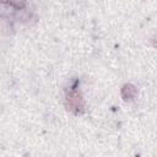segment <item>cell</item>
I'll list each match as a JSON object with an SVG mask.
<instances>
[{
    "instance_id": "obj_1",
    "label": "cell",
    "mask_w": 157,
    "mask_h": 157,
    "mask_svg": "<svg viewBox=\"0 0 157 157\" xmlns=\"http://www.w3.org/2000/svg\"><path fill=\"white\" fill-rule=\"evenodd\" d=\"M65 105L70 112H72L75 114H81L85 112L86 104H85V99L82 98L81 93L78 91L72 90V91L67 92V94H66Z\"/></svg>"
},
{
    "instance_id": "obj_2",
    "label": "cell",
    "mask_w": 157,
    "mask_h": 157,
    "mask_svg": "<svg viewBox=\"0 0 157 157\" xmlns=\"http://www.w3.org/2000/svg\"><path fill=\"white\" fill-rule=\"evenodd\" d=\"M120 93H121V97H123L125 101L132 99V98L135 97V94H136V88H135V86L131 85V83H125V85L121 87Z\"/></svg>"
},
{
    "instance_id": "obj_3",
    "label": "cell",
    "mask_w": 157,
    "mask_h": 157,
    "mask_svg": "<svg viewBox=\"0 0 157 157\" xmlns=\"http://www.w3.org/2000/svg\"><path fill=\"white\" fill-rule=\"evenodd\" d=\"M11 2V5L16 9H23L27 4V0H9Z\"/></svg>"
},
{
    "instance_id": "obj_4",
    "label": "cell",
    "mask_w": 157,
    "mask_h": 157,
    "mask_svg": "<svg viewBox=\"0 0 157 157\" xmlns=\"http://www.w3.org/2000/svg\"><path fill=\"white\" fill-rule=\"evenodd\" d=\"M7 1H9V0H0L1 4H5V2H7Z\"/></svg>"
}]
</instances>
